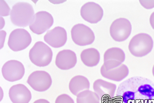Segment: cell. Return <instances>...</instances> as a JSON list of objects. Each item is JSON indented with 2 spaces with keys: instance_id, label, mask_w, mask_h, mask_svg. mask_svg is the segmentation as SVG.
<instances>
[{
  "instance_id": "11",
  "label": "cell",
  "mask_w": 154,
  "mask_h": 103,
  "mask_svg": "<svg viewBox=\"0 0 154 103\" xmlns=\"http://www.w3.org/2000/svg\"><path fill=\"white\" fill-rule=\"evenodd\" d=\"M80 14L82 17L87 22L97 23L102 19L103 9L98 4L94 2H88L82 7Z\"/></svg>"
},
{
  "instance_id": "23",
  "label": "cell",
  "mask_w": 154,
  "mask_h": 103,
  "mask_svg": "<svg viewBox=\"0 0 154 103\" xmlns=\"http://www.w3.org/2000/svg\"><path fill=\"white\" fill-rule=\"evenodd\" d=\"M149 22L153 29L154 30V11L151 14L149 19Z\"/></svg>"
},
{
  "instance_id": "19",
  "label": "cell",
  "mask_w": 154,
  "mask_h": 103,
  "mask_svg": "<svg viewBox=\"0 0 154 103\" xmlns=\"http://www.w3.org/2000/svg\"><path fill=\"white\" fill-rule=\"evenodd\" d=\"M124 51L119 48L112 47L108 48L103 55V61H116L123 63L125 60Z\"/></svg>"
},
{
  "instance_id": "7",
  "label": "cell",
  "mask_w": 154,
  "mask_h": 103,
  "mask_svg": "<svg viewBox=\"0 0 154 103\" xmlns=\"http://www.w3.org/2000/svg\"><path fill=\"white\" fill-rule=\"evenodd\" d=\"M32 39L29 32L23 29H17L11 32L8 38V46L12 51L25 49L31 43Z\"/></svg>"
},
{
  "instance_id": "12",
  "label": "cell",
  "mask_w": 154,
  "mask_h": 103,
  "mask_svg": "<svg viewBox=\"0 0 154 103\" xmlns=\"http://www.w3.org/2000/svg\"><path fill=\"white\" fill-rule=\"evenodd\" d=\"M117 86L115 84L101 79L96 80L93 84V89L101 100L109 101L115 97Z\"/></svg>"
},
{
  "instance_id": "5",
  "label": "cell",
  "mask_w": 154,
  "mask_h": 103,
  "mask_svg": "<svg viewBox=\"0 0 154 103\" xmlns=\"http://www.w3.org/2000/svg\"><path fill=\"white\" fill-rule=\"evenodd\" d=\"M132 31V25L129 20L120 18L115 20L110 27V34L116 42L125 41L130 37Z\"/></svg>"
},
{
  "instance_id": "24",
  "label": "cell",
  "mask_w": 154,
  "mask_h": 103,
  "mask_svg": "<svg viewBox=\"0 0 154 103\" xmlns=\"http://www.w3.org/2000/svg\"><path fill=\"white\" fill-rule=\"evenodd\" d=\"M34 103H50L47 100L45 99H39L35 101Z\"/></svg>"
},
{
  "instance_id": "6",
  "label": "cell",
  "mask_w": 154,
  "mask_h": 103,
  "mask_svg": "<svg viewBox=\"0 0 154 103\" xmlns=\"http://www.w3.org/2000/svg\"><path fill=\"white\" fill-rule=\"evenodd\" d=\"M72 39L75 44L81 46L92 44L95 39L93 30L83 24L79 23L73 27L71 30Z\"/></svg>"
},
{
  "instance_id": "1",
  "label": "cell",
  "mask_w": 154,
  "mask_h": 103,
  "mask_svg": "<svg viewBox=\"0 0 154 103\" xmlns=\"http://www.w3.org/2000/svg\"><path fill=\"white\" fill-rule=\"evenodd\" d=\"M131 80L118 94L117 103H154V89L146 83Z\"/></svg>"
},
{
  "instance_id": "3",
  "label": "cell",
  "mask_w": 154,
  "mask_h": 103,
  "mask_svg": "<svg viewBox=\"0 0 154 103\" xmlns=\"http://www.w3.org/2000/svg\"><path fill=\"white\" fill-rule=\"evenodd\" d=\"M34 10L30 4L18 2L12 7L10 19L13 24L20 27H26L34 18Z\"/></svg>"
},
{
  "instance_id": "10",
  "label": "cell",
  "mask_w": 154,
  "mask_h": 103,
  "mask_svg": "<svg viewBox=\"0 0 154 103\" xmlns=\"http://www.w3.org/2000/svg\"><path fill=\"white\" fill-rule=\"evenodd\" d=\"M2 73L5 80L10 82H15L22 79L24 75L25 68L20 62L11 60L4 64Z\"/></svg>"
},
{
  "instance_id": "22",
  "label": "cell",
  "mask_w": 154,
  "mask_h": 103,
  "mask_svg": "<svg viewBox=\"0 0 154 103\" xmlns=\"http://www.w3.org/2000/svg\"><path fill=\"white\" fill-rule=\"evenodd\" d=\"M140 3L146 9H152L154 8V1H143L140 0Z\"/></svg>"
},
{
  "instance_id": "8",
  "label": "cell",
  "mask_w": 154,
  "mask_h": 103,
  "mask_svg": "<svg viewBox=\"0 0 154 103\" xmlns=\"http://www.w3.org/2000/svg\"><path fill=\"white\" fill-rule=\"evenodd\" d=\"M54 22V18L50 13L46 11H39L35 14L29 27L33 33L40 35L50 28Z\"/></svg>"
},
{
  "instance_id": "15",
  "label": "cell",
  "mask_w": 154,
  "mask_h": 103,
  "mask_svg": "<svg viewBox=\"0 0 154 103\" xmlns=\"http://www.w3.org/2000/svg\"><path fill=\"white\" fill-rule=\"evenodd\" d=\"M9 96L13 103H29L31 99V92L21 84L11 87L9 90Z\"/></svg>"
},
{
  "instance_id": "25",
  "label": "cell",
  "mask_w": 154,
  "mask_h": 103,
  "mask_svg": "<svg viewBox=\"0 0 154 103\" xmlns=\"http://www.w3.org/2000/svg\"><path fill=\"white\" fill-rule=\"evenodd\" d=\"M152 73L154 77V65L153 66L152 69Z\"/></svg>"
},
{
  "instance_id": "14",
  "label": "cell",
  "mask_w": 154,
  "mask_h": 103,
  "mask_svg": "<svg viewBox=\"0 0 154 103\" xmlns=\"http://www.w3.org/2000/svg\"><path fill=\"white\" fill-rule=\"evenodd\" d=\"M77 56L74 52L69 49L60 51L56 57V66L63 70H67L73 68L76 64Z\"/></svg>"
},
{
  "instance_id": "17",
  "label": "cell",
  "mask_w": 154,
  "mask_h": 103,
  "mask_svg": "<svg viewBox=\"0 0 154 103\" xmlns=\"http://www.w3.org/2000/svg\"><path fill=\"white\" fill-rule=\"evenodd\" d=\"M90 83L86 77L77 75L72 78L69 83V88L73 95L78 94L86 90H89Z\"/></svg>"
},
{
  "instance_id": "4",
  "label": "cell",
  "mask_w": 154,
  "mask_h": 103,
  "mask_svg": "<svg viewBox=\"0 0 154 103\" xmlns=\"http://www.w3.org/2000/svg\"><path fill=\"white\" fill-rule=\"evenodd\" d=\"M53 52L49 47L42 42L35 43L29 52V58L31 62L36 66L43 67L51 63Z\"/></svg>"
},
{
  "instance_id": "9",
  "label": "cell",
  "mask_w": 154,
  "mask_h": 103,
  "mask_svg": "<svg viewBox=\"0 0 154 103\" xmlns=\"http://www.w3.org/2000/svg\"><path fill=\"white\" fill-rule=\"evenodd\" d=\"M27 83L34 90L42 92L50 87L52 80L50 74L46 71L37 70L29 75Z\"/></svg>"
},
{
  "instance_id": "18",
  "label": "cell",
  "mask_w": 154,
  "mask_h": 103,
  "mask_svg": "<svg viewBox=\"0 0 154 103\" xmlns=\"http://www.w3.org/2000/svg\"><path fill=\"white\" fill-rule=\"evenodd\" d=\"M81 59L84 64L89 67L96 66L100 60V54L97 49L93 48H86L82 52Z\"/></svg>"
},
{
  "instance_id": "21",
  "label": "cell",
  "mask_w": 154,
  "mask_h": 103,
  "mask_svg": "<svg viewBox=\"0 0 154 103\" xmlns=\"http://www.w3.org/2000/svg\"><path fill=\"white\" fill-rule=\"evenodd\" d=\"M55 103H75L73 99L69 95L63 94L57 97Z\"/></svg>"
},
{
  "instance_id": "16",
  "label": "cell",
  "mask_w": 154,
  "mask_h": 103,
  "mask_svg": "<svg viewBox=\"0 0 154 103\" xmlns=\"http://www.w3.org/2000/svg\"><path fill=\"white\" fill-rule=\"evenodd\" d=\"M129 73V69L123 64L107 70L100 68V74L103 78L115 82L122 81L128 76Z\"/></svg>"
},
{
  "instance_id": "20",
  "label": "cell",
  "mask_w": 154,
  "mask_h": 103,
  "mask_svg": "<svg viewBox=\"0 0 154 103\" xmlns=\"http://www.w3.org/2000/svg\"><path fill=\"white\" fill-rule=\"evenodd\" d=\"M100 98L95 92L86 90L77 96V103H100Z\"/></svg>"
},
{
  "instance_id": "13",
  "label": "cell",
  "mask_w": 154,
  "mask_h": 103,
  "mask_svg": "<svg viewBox=\"0 0 154 103\" xmlns=\"http://www.w3.org/2000/svg\"><path fill=\"white\" fill-rule=\"evenodd\" d=\"M44 39L51 46L58 48L65 44L67 41V34L64 28L60 27H57L48 31Z\"/></svg>"
},
{
  "instance_id": "2",
  "label": "cell",
  "mask_w": 154,
  "mask_h": 103,
  "mask_svg": "<svg viewBox=\"0 0 154 103\" xmlns=\"http://www.w3.org/2000/svg\"><path fill=\"white\" fill-rule=\"evenodd\" d=\"M153 43L152 38L150 35L146 33H139L131 39L128 48L133 56L136 57H142L152 51Z\"/></svg>"
}]
</instances>
